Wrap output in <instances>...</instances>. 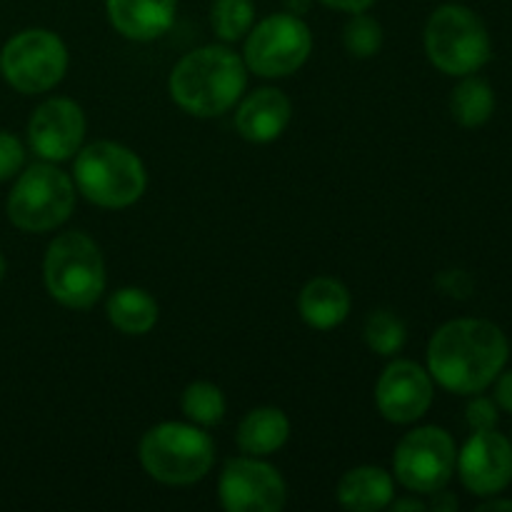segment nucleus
Masks as SVG:
<instances>
[{"label":"nucleus","mask_w":512,"mask_h":512,"mask_svg":"<svg viewBox=\"0 0 512 512\" xmlns=\"http://www.w3.org/2000/svg\"><path fill=\"white\" fill-rule=\"evenodd\" d=\"M310 0H285V13L290 15H303L308 10Z\"/></svg>","instance_id":"33"},{"label":"nucleus","mask_w":512,"mask_h":512,"mask_svg":"<svg viewBox=\"0 0 512 512\" xmlns=\"http://www.w3.org/2000/svg\"><path fill=\"white\" fill-rule=\"evenodd\" d=\"M430 495H433V503H430V508L433 510H438V512L458 510V500H455L450 493H445L443 488L435 490V493H430Z\"/></svg>","instance_id":"31"},{"label":"nucleus","mask_w":512,"mask_h":512,"mask_svg":"<svg viewBox=\"0 0 512 512\" xmlns=\"http://www.w3.org/2000/svg\"><path fill=\"white\" fill-rule=\"evenodd\" d=\"M465 418H468V425L473 428V433L475 430H495V425H498V405L488 398H475L468 405Z\"/></svg>","instance_id":"27"},{"label":"nucleus","mask_w":512,"mask_h":512,"mask_svg":"<svg viewBox=\"0 0 512 512\" xmlns=\"http://www.w3.org/2000/svg\"><path fill=\"white\" fill-rule=\"evenodd\" d=\"M425 50L435 68L465 78L490 60L488 28L465 5H440L425 25Z\"/></svg>","instance_id":"6"},{"label":"nucleus","mask_w":512,"mask_h":512,"mask_svg":"<svg viewBox=\"0 0 512 512\" xmlns=\"http://www.w3.org/2000/svg\"><path fill=\"white\" fill-rule=\"evenodd\" d=\"M183 413L195 425H218L225 418V398L218 385L205 380L190 383L183 393Z\"/></svg>","instance_id":"22"},{"label":"nucleus","mask_w":512,"mask_h":512,"mask_svg":"<svg viewBox=\"0 0 512 512\" xmlns=\"http://www.w3.org/2000/svg\"><path fill=\"white\" fill-rule=\"evenodd\" d=\"M455 465L470 493L480 498L498 495L512 480V443L495 430H475Z\"/></svg>","instance_id":"12"},{"label":"nucleus","mask_w":512,"mask_h":512,"mask_svg":"<svg viewBox=\"0 0 512 512\" xmlns=\"http://www.w3.org/2000/svg\"><path fill=\"white\" fill-rule=\"evenodd\" d=\"M43 275L48 293L65 308H90L105 290L103 255L85 233L58 235L45 253Z\"/></svg>","instance_id":"5"},{"label":"nucleus","mask_w":512,"mask_h":512,"mask_svg":"<svg viewBox=\"0 0 512 512\" xmlns=\"http://www.w3.org/2000/svg\"><path fill=\"white\" fill-rule=\"evenodd\" d=\"M510 345L490 320L463 318L445 323L428 345V373L458 395L483 393L508 363Z\"/></svg>","instance_id":"1"},{"label":"nucleus","mask_w":512,"mask_h":512,"mask_svg":"<svg viewBox=\"0 0 512 512\" xmlns=\"http://www.w3.org/2000/svg\"><path fill=\"white\" fill-rule=\"evenodd\" d=\"M290 435V420L280 408H255L240 420L238 445L245 455L263 458L285 445Z\"/></svg>","instance_id":"19"},{"label":"nucleus","mask_w":512,"mask_h":512,"mask_svg":"<svg viewBox=\"0 0 512 512\" xmlns=\"http://www.w3.org/2000/svg\"><path fill=\"white\" fill-rule=\"evenodd\" d=\"M375 403L390 423H415L433 403V378L413 360H395L380 375Z\"/></svg>","instance_id":"13"},{"label":"nucleus","mask_w":512,"mask_h":512,"mask_svg":"<svg viewBox=\"0 0 512 512\" xmlns=\"http://www.w3.org/2000/svg\"><path fill=\"white\" fill-rule=\"evenodd\" d=\"M108 20L128 40H155L168 33L178 0H105Z\"/></svg>","instance_id":"15"},{"label":"nucleus","mask_w":512,"mask_h":512,"mask_svg":"<svg viewBox=\"0 0 512 512\" xmlns=\"http://www.w3.org/2000/svg\"><path fill=\"white\" fill-rule=\"evenodd\" d=\"M25 160V150L20 140L10 133H0V183L20 173Z\"/></svg>","instance_id":"26"},{"label":"nucleus","mask_w":512,"mask_h":512,"mask_svg":"<svg viewBox=\"0 0 512 512\" xmlns=\"http://www.w3.org/2000/svg\"><path fill=\"white\" fill-rule=\"evenodd\" d=\"M75 208V185L55 165H30L8 198V218L25 233H45L70 218Z\"/></svg>","instance_id":"7"},{"label":"nucleus","mask_w":512,"mask_h":512,"mask_svg":"<svg viewBox=\"0 0 512 512\" xmlns=\"http://www.w3.org/2000/svg\"><path fill=\"white\" fill-rule=\"evenodd\" d=\"M438 285L453 298H468L470 290H473V280L463 273V270H448L438 278Z\"/></svg>","instance_id":"28"},{"label":"nucleus","mask_w":512,"mask_h":512,"mask_svg":"<svg viewBox=\"0 0 512 512\" xmlns=\"http://www.w3.org/2000/svg\"><path fill=\"white\" fill-rule=\"evenodd\" d=\"M3 278H5V258L0 255V283H3Z\"/></svg>","instance_id":"35"},{"label":"nucleus","mask_w":512,"mask_h":512,"mask_svg":"<svg viewBox=\"0 0 512 512\" xmlns=\"http://www.w3.org/2000/svg\"><path fill=\"white\" fill-rule=\"evenodd\" d=\"M343 43L353 58H373L383 45V28L375 18L363 13H353L343 30Z\"/></svg>","instance_id":"25"},{"label":"nucleus","mask_w":512,"mask_h":512,"mask_svg":"<svg viewBox=\"0 0 512 512\" xmlns=\"http://www.w3.org/2000/svg\"><path fill=\"white\" fill-rule=\"evenodd\" d=\"M75 185L100 208H128L145 193V168L125 145L98 140L78 150Z\"/></svg>","instance_id":"4"},{"label":"nucleus","mask_w":512,"mask_h":512,"mask_svg":"<svg viewBox=\"0 0 512 512\" xmlns=\"http://www.w3.org/2000/svg\"><path fill=\"white\" fill-rule=\"evenodd\" d=\"M68 68V50L63 40L43 28H30L13 35L0 53V73L25 95L45 93L63 80Z\"/></svg>","instance_id":"8"},{"label":"nucleus","mask_w":512,"mask_h":512,"mask_svg":"<svg viewBox=\"0 0 512 512\" xmlns=\"http://www.w3.org/2000/svg\"><path fill=\"white\" fill-rule=\"evenodd\" d=\"M495 380H498L495 383V403L512 413V370L510 373H500Z\"/></svg>","instance_id":"29"},{"label":"nucleus","mask_w":512,"mask_h":512,"mask_svg":"<svg viewBox=\"0 0 512 512\" xmlns=\"http://www.w3.org/2000/svg\"><path fill=\"white\" fill-rule=\"evenodd\" d=\"M245 63L225 45H205L185 55L170 73V95L198 118H215L233 108L243 95Z\"/></svg>","instance_id":"2"},{"label":"nucleus","mask_w":512,"mask_h":512,"mask_svg":"<svg viewBox=\"0 0 512 512\" xmlns=\"http://www.w3.org/2000/svg\"><path fill=\"white\" fill-rule=\"evenodd\" d=\"M408 330H405L403 320L390 310H375L365 323V340H368L370 350L378 355H395L405 345Z\"/></svg>","instance_id":"24"},{"label":"nucleus","mask_w":512,"mask_h":512,"mask_svg":"<svg viewBox=\"0 0 512 512\" xmlns=\"http://www.w3.org/2000/svg\"><path fill=\"white\" fill-rule=\"evenodd\" d=\"M320 3L335 10H345V13H365L375 0H320Z\"/></svg>","instance_id":"30"},{"label":"nucleus","mask_w":512,"mask_h":512,"mask_svg":"<svg viewBox=\"0 0 512 512\" xmlns=\"http://www.w3.org/2000/svg\"><path fill=\"white\" fill-rule=\"evenodd\" d=\"M218 493L223 508L230 512H278L288 498L283 475L253 455L225 465Z\"/></svg>","instance_id":"11"},{"label":"nucleus","mask_w":512,"mask_h":512,"mask_svg":"<svg viewBox=\"0 0 512 512\" xmlns=\"http://www.w3.org/2000/svg\"><path fill=\"white\" fill-rule=\"evenodd\" d=\"M458 450L448 430L418 428L405 435L395 448V478L400 485L420 495H430L445 488L455 473Z\"/></svg>","instance_id":"10"},{"label":"nucleus","mask_w":512,"mask_h":512,"mask_svg":"<svg viewBox=\"0 0 512 512\" xmlns=\"http://www.w3.org/2000/svg\"><path fill=\"white\" fill-rule=\"evenodd\" d=\"M108 320L125 335H145L158 323V303L143 288H120L108 300Z\"/></svg>","instance_id":"20"},{"label":"nucleus","mask_w":512,"mask_h":512,"mask_svg":"<svg viewBox=\"0 0 512 512\" xmlns=\"http://www.w3.org/2000/svg\"><path fill=\"white\" fill-rule=\"evenodd\" d=\"M140 463L158 483L193 485L213 468L215 445L195 425L160 423L140 440Z\"/></svg>","instance_id":"3"},{"label":"nucleus","mask_w":512,"mask_h":512,"mask_svg":"<svg viewBox=\"0 0 512 512\" xmlns=\"http://www.w3.org/2000/svg\"><path fill=\"white\" fill-rule=\"evenodd\" d=\"M210 20H213V30L218 33V38L235 43L253 28V0H215Z\"/></svg>","instance_id":"23"},{"label":"nucleus","mask_w":512,"mask_h":512,"mask_svg":"<svg viewBox=\"0 0 512 512\" xmlns=\"http://www.w3.org/2000/svg\"><path fill=\"white\" fill-rule=\"evenodd\" d=\"M313 33L300 15L278 13L250 28L245 40V65L263 78H285L308 60Z\"/></svg>","instance_id":"9"},{"label":"nucleus","mask_w":512,"mask_h":512,"mask_svg":"<svg viewBox=\"0 0 512 512\" xmlns=\"http://www.w3.org/2000/svg\"><path fill=\"white\" fill-rule=\"evenodd\" d=\"M338 500L353 512H378L393 503V478L383 468L363 465L340 478Z\"/></svg>","instance_id":"18"},{"label":"nucleus","mask_w":512,"mask_h":512,"mask_svg":"<svg viewBox=\"0 0 512 512\" xmlns=\"http://www.w3.org/2000/svg\"><path fill=\"white\" fill-rule=\"evenodd\" d=\"M85 138V115L75 100H45L28 123L30 148L50 163L73 158Z\"/></svg>","instance_id":"14"},{"label":"nucleus","mask_w":512,"mask_h":512,"mask_svg":"<svg viewBox=\"0 0 512 512\" xmlns=\"http://www.w3.org/2000/svg\"><path fill=\"white\" fill-rule=\"evenodd\" d=\"M290 115H293L290 100L280 90L260 88L240 103L235 113V128L250 143H270L283 135Z\"/></svg>","instance_id":"16"},{"label":"nucleus","mask_w":512,"mask_h":512,"mask_svg":"<svg viewBox=\"0 0 512 512\" xmlns=\"http://www.w3.org/2000/svg\"><path fill=\"white\" fill-rule=\"evenodd\" d=\"M490 510H512V500H490V503H483L478 512H490Z\"/></svg>","instance_id":"34"},{"label":"nucleus","mask_w":512,"mask_h":512,"mask_svg":"<svg viewBox=\"0 0 512 512\" xmlns=\"http://www.w3.org/2000/svg\"><path fill=\"white\" fill-rule=\"evenodd\" d=\"M495 110V95L485 80L465 75L463 83L450 95V113L463 128H480Z\"/></svg>","instance_id":"21"},{"label":"nucleus","mask_w":512,"mask_h":512,"mask_svg":"<svg viewBox=\"0 0 512 512\" xmlns=\"http://www.w3.org/2000/svg\"><path fill=\"white\" fill-rule=\"evenodd\" d=\"M425 508H428V505L420 503V500H415V498L395 500V503H393V510L395 512H400V510H425Z\"/></svg>","instance_id":"32"},{"label":"nucleus","mask_w":512,"mask_h":512,"mask_svg":"<svg viewBox=\"0 0 512 512\" xmlns=\"http://www.w3.org/2000/svg\"><path fill=\"white\" fill-rule=\"evenodd\" d=\"M300 315L315 330H330L350 313V293L340 280L313 278L298 298Z\"/></svg>","instance_id":"17"}]
</instances>
